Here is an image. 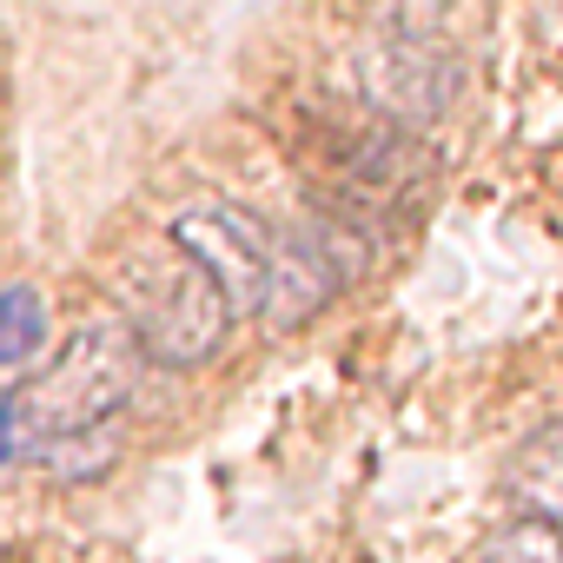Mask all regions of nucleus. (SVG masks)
<instances>
[{
	"label": "nucleus",
	"instance_id": "f257e3e1",
	"mask_svg": "<svg viewBox=\"0 0 563 563\" xmlns=\"http://www.w3.org/2000/svg\"><path fill=\"white\" fill-rule=\"evenodd\" d=\"M140 345L126 332V319H87L60 352H47V365L21 385H8V418L0 438L27 444V451H54L74 438H93L107 418H120L140 391Z\"/></svg>",
	"mask_w": 563,
	"mask_h": 563
},
{
	"label": "nucleus",
	"instance_id": "f03ea898",
	"mask_svg": "<svg viewBox=\"0 0 563 563\" xmlns=\"http://www.w3.org/2000/svg\"><path fill=\"white\" fill-rule=\"evenodd\" d=\"M126 332L140 345L146 365H166V372H192L206 365L225 332H232V312L219 299V286L192 265V258H159V265H140L133 278V312H126Z\"/></svg>",
	"mask_w": 563,
	"mask_h": 563
},
{
	"label": "nucleus",
	"instance_id": "39448f33",
	"mask_svg": "<svg viewBox=\"0 0 563 563\" xmlns=\"http://www.w3.org/2000/svg\"><path fill=\"white\" fill-rule=\"evenodd\" d=\"M54 352V312L41 286H0V385L8 378H34Z\"/></svg>",
	"mask_w": 563,
	"mask_h": 563
},
{
	"label": "nucleus",
	"instance_id": "7ed1b4c3",
	"mask_svg": "<svg viewBox=\"0 0 563 563\" xmlns=\"http://www.w3.org/2000/svg\"><path fill=\"white\" fill-rule=\"evenodd\" d=\"M166 239H173L179 258H192L212 286H219L232 325L239 319H265V306H272L278 225H265L258 212H245L232 199H192V206H179L166 219Z\"/></svg>",
	"mask_w": 563,
	"mask_h": 563
},
{
	"label": "nucleus",
	"instance_id": "423d86ee",
	"mask_svg": "<svg viewBox=\"0 0 563 563\" xmlns=\"http://www.w3.org/2000/svg\"><path fill=\"white\" fill-rule=\"evenodd\" d=\"M510 497L523 504V517L563 523V418H550V424L510 457Z\"/></svg>",
	"mask_w": 563,
	"mask_h": 563
},
{
	"label": "nucleus",
	"instance_id": "20e7f679",
	"mask_svg": "<svg viewBox=\"0 0 563 563\" xmlns=\"http://www.w3.org/2000/svg\"><path fill=\"white\" fill-rule=\"evenodd\" d=\"M457 60L438 34L424 27H391L372 54H365V93L372 107L385 113V126L411 133V126H431L451 100H457Z\"/></svg>",
	"mask_w": 563,
	"mask_h": 563
},
{
	"label": "nucleus",
	"instance_id": "0eeeda50",
	"mask_svg": "<svg viewBox=\"0 0 563 563\" xmlns=\"http://www.w3.org/2000/svg\"><path fill=\"white\" fill-rule=\"evenodd\" d=\"M477 563H563V523L517 510L510 523H497V530L484 537Z\"/></svg>",
	"mask_w": 563,
	"mask_h": 563
},
{
	"label": "nucleus",
	"instance_id": "6e6552de",
	"mask_svg": "<svg viewBox=\"0 0 563 563\" xmlns=\"http://www.w3.org/2000/svg\"><path fill=\"white\" fill-rule=\"evenodd\" d=\"M0 418H8V385H0Z\"/></svg>",
	"mask_w": 563,
	"mask_h": 563
}]
</instances>
